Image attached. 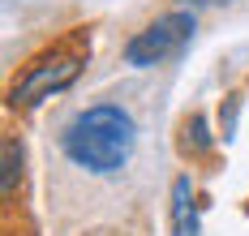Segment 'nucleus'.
Wrapping results in <instances>:
<instances>
[{
  "mask_svg": "<svg viewBox=\"0 0 249 236\" xmlns=\"http://www.w3.org/2000/svg\"><path fill=\"white\" fill-rule=\"evenodd\" d=\"M133 142L138 129L121 103H90L60 129V151L69 155V163L95 176H116L133 155Z\"/></svg>",
  "mask_w": 249,
  "mask_h": 236,
  "instance_id": "nucleus-1",
  "label": "nucleus"
},
{
  "mask_svg": "<svg viewBox=\"0 0 249 236\" xmlns=\"http://www.w3.org/2000/svg\"><path fill=\"white\" fill-rule=\"evenodd\" d=\"M77 73H82V52L77 48H52V52L35 56L22 69V78L13 82V90H9V103L13 107H35L39 99L65 90Z\"/></svg>",
  "mask_w": 249,
  "mask_h": 236,
  "instance_id": "nucleus-2",
  "label": "nucleus"
},
{
  "mask_svg": "<svg viewBox=\"0 0 249 236\" xmlns=\"http://www.w3.org/2000/svg\"><path fill=\"white\" fill-rule=\"evenodd\" d=\"M194 34V13H163L155 17L150 26H142L129 43H124V60L133 69H150V65H163L168 56H176Z\"/></svg>",
  "mask_w": 249,
  "mask_h": 236,
  "instance_id": "nucleus-3",
  "label": "nucleus"
},
{
  "mask_svg": "<svg viewBox=\"0 0 249 236\" xmlns=\"http://www.w3.org/2000/svg\"><path fill=\"white\" fill-rule=\"evenodd\" d=\"M172 232L176 236H198V206H194L189 176H176L172 181Z\"/></svg>",
  "mask_w": 249,
  "mask_h": 236,
  "instance_id": "nucleus-4",
  "label": "nucleus"
},
{
  "mask_svg": "<svg viewBox=\"0 0 249 236\" xmlns=\"http://www.w3.org/2000/svg\"><path fill=\"white\" fill-rule=\"evenodd\" d=\"M18 168H22V146L18 142H4V193H13Z\"/></svg>",
  "mask_w": 249,
  "mask_h": 236,
  "instance_id": "nucleus-5",
  "label": "nucleus"
},
{
  "mask_svg": "<svg viewBox=\"0 0 249 236\" xmlns=\"http://www.w3.org/2000/svg\"><path fill=\"white\" fill-rule=\"evenodd\" d=\"M189 4H215V0H189Z\"/></svg>",
  "mask_w": 249,
  "mask_h": 236,
  "instance_id": "nucleus-6",
  "label": "nucleus"
}]
</instances>
